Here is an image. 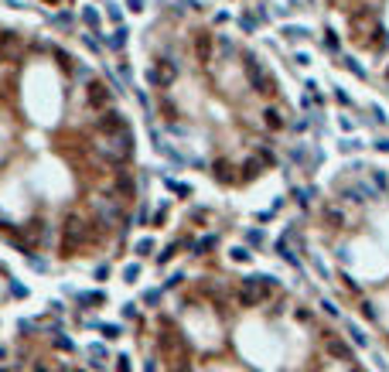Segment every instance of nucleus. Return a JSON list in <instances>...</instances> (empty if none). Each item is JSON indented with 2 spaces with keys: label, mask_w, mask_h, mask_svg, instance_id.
Instances as JSON below:
<instances>
[{
  "label": "nucleus",
  "mask_w": 389,
  "mask_h": 372,
  "mask_svg": "<svg viewBox=\"0 0 389 372\" xmlns=\"http://www.w3.org/2000/svg\"><path fill=\"white\" fill-rule=\"evenodd\" d=\"M99 232L96 222H86L82 216H68L65 218V226H62V242H58V253L68 260V256L78 253V246H86V242H96Z\"/></svg>",
  "instance_id": "f257e3e1"
},
{
  "label": "nucleus",
  "mask_w": 389,
  "mask_h": 372,
  "mask_svg": "<svg viewBox=\"0 0 389 372\" xmlns=\"http://www.w3.org/2000/svg\"><path fill=\"white\" fill-rule=\"evenodd\" d=\"M242 62H246V78H250V86H253L260 96H273V92H276V78L270 76V68L256 58V55H242Z\"/></svg>",
  "instance_id": "f03ea898"
},
{
  "label": "nucleus",
  "mask_w": 389,
  "mask_h": 372,
  "mask_svg": "<svg viewBox=\"0 0 389 372\" xmlns=\"http://www.w3.org/2000/svg\"><path fill=\"white\" fill-rule=\"evenodd\" d=\"M174 78H178V65H174V62H168V58H160L157 65L147 68V82H150L154 89H168Z\"/></svg>",
  "instance_id": "7ed1b4c3"
},
{
  "label": "nucleus",
  "mask_w": 389,
  "mask_h": 372,
  "mask_svg": "<svg viewBox=\"0 0 389 372\" xmlns=\"http://www.w3.org/2000/svg\"><path fill=\"white\" fill-rule=\"evenodd\" d=\"M338 195L355 202V205H362V202H376L379 192H376L372 184H366V181H355V184H338Z\"/></svg>",
  "instance_id": "20e7f679"
},
{
  "label": "nucleus",
  "mask_w": 389,
  "mask_h": 372,
  "mask_svg": "<svg viewBox=\"0 0 389 372\" xmlns=\"http://www.w3.org/2000/svg\"><path fill=\"white\" fill-rule=\"evenodd\" d=\"M110 99H113V92H110V86H106V82L92 78V82L86 86V106H89V110H106V106H110Z\"/></svg>",
  "instance_id": "39448f33"
},
{
  "label": "nucleus",
  "mask_w": 389,
  "mask_h": 372,
  "mask_svg": "<svg viewBox=\"0 0 389 372\" xmlns=\"http://www.w3.org/2000/svg\"><path fill=\"white\" fill-rule=\"evenodd\" d=\"M96 130L99 134H106V137H116V134L126 130V116L116 113V110H102V116L96 120Z\"/></svg>",
  "instance_id": "423d86ee"
},
{
  "label": "nucleus",
  "mask_w": 389,
  "mask_h": 372,
  "mask_svg": "<svg viewBox=\"0 0 389 372\" xmlns=\"http://www.w3.org/2000/svg\"><path fill=\"white\" fill-rule=\"evenodd\" d=\"M194 58H198V65H212V58H215V34L212 31H198L194 34Z\"/></svg>",
  "instance_id": "0eeeda50"
},
{
  "label": "nucleus",
  "mask_w": 389,
  "mask_h": 372,
  "mask_svg": "<svg viewBox=\"0 0 389 372\" xmlns=\"http://www.w3.org/2000/svg\"><path fill=\"white\" fill-rule=\"evenodd\" d=\"M113 195H116V202H126V198L136 195V184H134V174H130V171H116V178H113Z\"/></svg>",
  "instance_id": "6e6552de"
},
{
  "label": "nucleus",
  "mask_w": 389,
  "mask_h": 372,
  "mask_svg": "<svg viewBox=\"0 0 389 372\" xmlns=\"http://www.w3.org/2000/svg\"><path fill=\"white\" fill-rule=\"evenodd\" d=\"M212 178L218 181V184H232L236 181V168L229 164V160H215L212 164Z\"/></svg>",
  "instance_id": "1a4fd4ad"
},
{
  "label": "nucleus",
  "mask_w": 389,
  "mask_h": 372,
  "mask_svg": "<svg viewBox=\"0 0 389 372\" xmlns=\"http://www.w3.org/2000/svg\"><path fill=\"white\" fill-rule=\"evenodd\" d=\"M328 355L331 358H342V362H355V352H352L342 338H328Z\"/></svg>",
  "instance_id": "9d476101"
},
{
  "label": "nucleus",
  "mask_w": 389,
  "mask_h": 372,
  "mask_svg": "<svg viewBox=\"0 0 389 372\" xmlns=\"http://www.w3.org/2000/svg\"><path fill=\"white\" fill-rule=\"evenodd\" d=\"M263 123H266V130L276 134V130H284V126H287V116H284L276 106H266V110H263Z\"/></svg>",
  "instance_id": "9b49d317"
},
{
  "label": "nucleus",
  "mask_w": 389,
  "mask_h": 372,
  "mask_svg": "<svg viewBox=\"0 0 389 372\" xmlns=\"http://www.w3.org/2000/svg\"><path fill=\"white\" fill-rule=\"evenodd\" d=\"M321 216H324V226H328V229H342V226H345V212H342L338 205H324Z\"/></svg>",
  "instance_id": "f8f14e48"
},
{
  "label": "nucleus",
  "mask_w": 389,
  "mask_h": 372,
  "mask_svg": "<svg viewBox=\"0 0 389 372\" xmlns=\"http://www.w3.org/2000/svg\"><path fill=\"white\" fill-rule=\"evenodd\" d=\"M236 304H239V308H256V304H260V294H256V290H250V287H246V284H242V287H236Z\"/></svg>",
  "instance_id": "ddd939ff"
},
{
  "label": "nucleus",
  "mask_w": 389,
  "mask_h": 372,
  "mask_svg": "<svg viewBox=\"0 0 389 372\" xmlns=\"http://www.w3.org/2000/svg\"><path fill=\"white\" fill-rule=\"evenodd\" d=\"M20 48V38L14 31H0V55H14Z\"/></svg>",
  "instance_id": "4468645a"
},
{
  "label": "nucleus",
  "mask_w": 389,
  "mask_h": 372,
  "mask_svg": "<svg viewBox=\"0 0 389 372\" xmlns=\"http://www.w3.org/2000/svg\"><path fill=\"white\" fill-rule=\"evenodd\" d=\"M24 236H28L24 242H28V246H34V242H38L41 236H44V222H41V218H34V222H28V226H24Z\"/></svg>",
  "instance_id": "2eb2a0df"
},
{
  "label": "nucleus",
  "mask_w": 389,
  "mask_h": 372,
  "mask_svg": "<svg viewBox=\"0 0 389 372\" xmlns=\"http://www.w3.org/2000/svg\"><path fill=\"white\" fill-rule=\"evenodd\" d=\"M239 171H242V174H239V181H253V178H260V171H263V164H260L256 157H250V160H246V164H242Z\"/></svg>",
  "instance_id": "dca6fc26"
},
{
  "label": "nucleus",
  "mask_w": 389,
  "mask_h": 372,
  "mask_svg": "<svg viewBox=\"0 0 389 372\" xmlns=\"http://www.w3.org/2000/svg\"><path fill=\"white\" fill-rule=\"evenodd\" d=\"M366 171H369L372 184H376V192H389V178H386V171H379V168H366Z\"/></svg>",
  "instance_id": "f3484780"
},
{
  "label": "nucleus",
  "mask_w": 389,
  "mask_h": 372,
  "mask_svg": "<svg viewBox=\"0 0 389 372\" xmlns=\"http://www.w3.org/2000/svg\"><path fill=\"white\" fill-rule=\"evenodd\" d=\"M276 256H280V260H287L290 266H300V260L294 256V250L287 246V239H280V242H276Z\"/></svg>",
  "instance_id": "a211bd4d"
},
{
  "label": "nucleus",
  "mask_w": 389,
  "mask_h": 372,
  "mask_svg": "<svg viewBox=\"0 0 389 372\" xmlns=\"http://www.w3.org/2000/svg\"><path fill=\"white\" fill-rule=\"evenodd\" d=\"M215 242H218V236H205V239H198L192 250H194V256H205L208 250H215Z\"/></svg>",
  "instance_id": "6ab92c4d"
},
{
  "label": "nucleus",
  "mask_w": 389,
  "mask_h": 372,
  "mask_svg": "<svg viewBox=\"0 0 389 372\" xmlns=\"http://www.w3.org/2000/svg\"><path fill=\"white\" fill-rule=\"evenodd\" d=\"M126 34H130L126 28H116V31H113V38H110V48H113V52H120V48H126Z\"/></svg>",
  "instance_id": "aec40b11"
},
{
  "label": "nucleus",
  "mask_w": 389,
  "mask_h": 372,
  "mask_svg": "<svg viewBox=\"0 0 389 372\" xmlns=\"http://www.w3.org/2000/svg\"><path fill=\"white\" fill-rule=\"evenodd\" d=\"M358 314H362L366 321H379V311H376V304H372V300H362V304H358Z\"/></svg>",
  "instance_id": "412c9836"
},
{
  "label": "nucleus",
  "mask_w": 389,
  "mask_h": 372,
  "mask_svg": "<svg viewBox=\"0 0 389 372\" xmlns=\"http://www.w3.org/2000/svg\"><path fill=\"white\" fill-rule=\"evenodd\" d=\"M324 44H328V52H338V48H342V38L334 34V28H328V31H324Z\"/></svg>",
  "instance_id": "4be33fe9"
},
{
  "label": "nucleus",
  "mask_w": 389,
  "mask_h": 372,
  "mask_svg": "<svg viewBox=\"0 0 389 372\" xmlns=\"http://www.w3.org/2000/svg\"><path fill=\"white\" fill-rule=\"evenodd\" d=\"M342 65H345L348 72H355V76H358V78H366V68H362V65H358V62H355V58H342Z\"/></svg>",
  "instance_id": "5701e85b"
},
{
  "label": "nucleus",
  "mask_w": 389,
  "mask_h": 372,
  "mask_svg": "<svg viewBox=\"0 0 389 372\" xmlns=\"http://www.w3.org/2000/svg\"><path fill=\"white\" fill-rule=\"evenodd\" d=\"M134 250H136V256H147V253H154V239H140V242H136Z\"/></svg>",
  "instance_id": "b1692460"
},
{
  "label": "nucleus",
  "mask_w": 389,
  "mask_h": 372,
  "mask_svg": "<svg viewBox=\"0 0 389 372\" xmlns=\"http://www.w3.org/2000/svg\"><path fill=\"white\" fill-rule=\"evenodd\" d=\"M348 334L355 338V345H369V334L362 332V328H355V324H352V328H348Z\"/></svg>",
  "instance_id": "393cba45"
},
{
  "label": "nucleus",
  "mask_w": 389,
  "mask_h": 372,
  "mask_svg": "<svg viewBox=\"0 0 389 372\" xmlns=\"http://www.w3.org/2000/svg\"><path fill=\"white\" fill-rule=\"evenodd\" d=\"M232 260H236V263H250V260H253V253H250L246 246H239V250H232Z\"/></svg>",
  "instance_id": "a878e982"
},
{
  "label": "nucleus",
  "mask_w": 389,
  "mask_h": 372,
  "mask_svg": "<svg viewBox=\"0 0 389 372\" xmlns=\"http://www.w3.org/2000/svg\"><path fill=\"white\" fill-rule=\"evenodd\" d=\"M168 188H171V192H178L181 198H188V195H192V188H188V184H181V181H168Z\"/></svg>",
  "instance_id": "bb28decb"
},
{
  "label": "nucleus",
  "mask_w": 389,
  "mask_h": 372,
  "mask_svg": "<svg viewBox=\"0 0 389 372\" xmlns=\"http://www.w3.org/2000/svg\"><path fill=\"white\" fill-rule=\"evenodd\" d=\"M284 34H287V38H308L311 31H308V28H284Z\"/></svg>",
  "instance_id": "cd10ccee"
},
{
  "label": "nucleus",
  "mask_w": 389,
  "mask_h": 372,
  "mask_svg": "<svg viewBox=\"0 0 389 372\" xmlns=\"http://www.w3.org/2000/svg\"><path fill=\"white\" fill-rule=\"evenodd\" d=\"M178 253V242H171V246H168V250H164V253L157 256V263H160V266H164V263H168V260H171V256Z\"/></svg>",
  "instance_id": "c85d7f7f"
},
{
  "label": "nucleus",
  "mask_w": 389,
  "mask_h": 372,
  "mask_svg": "<svg viewBox=\"0 0 389 372\" xmlns=\"http://www.w3.org/2000/svg\"><path fill=\"white\" fill-rule=\"evenodd\" d=\"M82 20H86V24H99V14L92 7H86V10H82Z\"/></svg>",
  "instance_id": "c756f323"
},
{
  "label": "nucleus",
  "mask_w": 389,
  "mask_h": 372,
  "mask_svg": "<svg viewBox=\"0 0 389 372\" xmlns=\"http://www.w3.org/2000/svg\"><path fill=\"white\" fill-rule=\"evenodd\" d=\"M106 7H110V10H106V14H110V20H116V24H120V20H123V14H120V7H116V4H106Z\"/></svg>",
  "instance_id": "7c9ffc66"
},
{
  "label": "nucleus",
  "mask_w": 389,
  "mask_h": 372,
  "mask_svg": "<svg viewBox=\"0 0 389 372\" xmlns=\"http://www.w3.org/2000/svg\"><path fill=\"white\" fill-rule=\"evenodd\" d=\"M338 280H342V284H345V287H348V290H355V294H358V284H355V280H352L348 274H342V276H338Z\"/></svg>",
  "instance_id": "2f4dec72"
},
{
  "label": "nucleus",
  "mask_w": 389,
  "mask_h": 372,
  "mask_svg": "<svg viewBox=\"0 0 389 372\" xmlns=\"http://www.w3.org/2000/svg\"><path fill=\"white\" fill-rule=\"evenodd\" d=\"M123 276H126V284H134L136 276H140V266H126V274H123Z\"/></svg>",
  "instance_id": "473e14b6"
},
{
  "label": "nucleus",
  "mask_w": 389,
  "mask_h": 372,
  "mask_svg": "<svg viewBox=\"0 0 389 372\" xmlns=\"http://www.w3.org/2000/svg\"><path fill=\"white\" fill-rule=\"evenodd\" d=\"M246 239H250L253 246H260V242H263V232H260V229H253V232H246Z\"/></svg>",
  "instance_id": "72a5a7b5"
},
{
  "label": "nucleus",
  "mask_w": 389,
  "mask_h": 372,
  "mask_svg": "<svg viewBox=\"0 0 389 372\" xmlns=\"http://www.w3.org/2000/svg\"><path fill=\"white\" fill-rule=\"evenodd\" d=\"M334 99L342 102V106H352V99H348V92H342V89H334Z\"/></svg>",
  "instance_id": "f704fd0d"
},
{
  "label": "nucleus",
  "mask_w": 389,
  "mask_h": 372,
  "mask_svg": "<svg viewBox=\"0 0 389 372\" xmlns=\"http://www.w3.org/2000/svg\"><path fill=\"white\" fill-rule=\"evenodd\" d=\"M273 160H276V157H273L270 150H266V147H263V150H260V164H273Z\"/></svg>",
  "instance_id": "c9c22d12"
},
{
  "label": "nucleus",
  "mask_w": 389,
  "mask_h": 372,
  "mask_svg": "<svg viewBox=\"0 0 389 372\" xmlns=\"http://www.w3.org/2000/svg\"><path fill=\"white\" fill-rule=\"evenodd\" d=\"M181 280H184V276H181V274H171V276H168V284H164V287H168V290H171V287H178V284H181Z\"/></svg>",
  "instance_id": "e433bc0d"
},
{
  "label": "nucleus",
  "mask_w": 389,
  "mask_h": 372,
  "mask_svg": "<svg viewBox=\"0 0 389 372\" xmlns=\"http://www.w3.org/2000/svg\"><path fill=\"white\" fill-rule=\"evenodd\" d=\"M253 28H256V20L250 18V14H246V18H242V31H246V34H250V31H253Z\"/></svg>",
  "instance_id": "4c0bfd02"
},
{
  "label": "nucleus",
  "mask_w": 389,
  "mask_h": 372,
  "mask_svg": "<svg viewBox=\"0 0 389 372\" xmlns=\"http://www.w3.org/2000/svg\"><path fill=\"white\" fill-rule=\"evenodd\" d=\"M102 334H106V338H116L120 328H116V324H106V328H102Z\"/></svg>",
  "instance_id": "58836bf2"
},
{
  "label": "nucleus",
  "mask_w": 389,
  "mask_h": 372,
  "mask_svg": "<svg viewBox=\"0 0 389 372\" xmlns=\"http://www.w3.org/2000/svg\"><path fill=\"white\" fill-rule=\"evenodd\" d=\"M376 150H382V154H389V137H382V140H376Z\"/></svg>",
  "instance_id": "ea45409f"
},
{
  "label": "nucleus",
  "mask_w": 389,
  "mask_h": 372,
  "mask_svg": "<svg viewBox=\"0 0 389 372\" xmlns=\"http://www.w3.org/2000/svg\"><path fill=\"white\" fill-rule=\"evenodd\" d=\"M144 300H147V304H157V300H160V290H150V294H144Z\"/></svg>",
  "instance_id": "a19ab883"
},
{
  "label": "nucleus",
  "mask_w": 389,
  "mask_h": 372,
  "mask_svg": "<svg viewBox=\"0 0 389 372\" xmlns=\"http://www.w3.org/2000/svg\"><path fill=\"white\" fill-rule=\"evenodd\" d=\"M342 150H358V140H342Z\"/></svg>",
  "instance_id": "79ce46f5"
},
{
  "label": "nucleus",
  "mask_w": 389,
  "mask_h": 372,
  "mask_svg": "<svg viewBox=\"0 0 389 372\" xmlns=\"http://www.w3.org/2000/svg\"><path fill=\"white\" fill-rule=\"evenodd\" d=\"M321 308H324V311H328L331 318H338V308H334V304H331V300H324V304H321Z\"/></svg>",
  "instance_id": "37998d69"
},
{
  "label": "nucleus",
  "mask_w": 389,
  "mask_h": 372,
  "mask_svg": "<svg viewBox=\"0 0 389 372\" xmlns=\"http://www.w3.org/2000/svg\"><path fill=\"white\" fill-rule=\"evenodd\" d=\"M34 372H48V366H44V362H34Z\"/></svg>",
  "instance_id": "c03bdc74"
},
{
  "label": "nucleus",
  "mask_w": 389,
  "mask_h": 372,
  "mask_svg": "<svg viewBox=\"0 0 389 372\" xmlns=\"http://www.w3.org/2000/svg\"><path fill=\"white\" fill-rule=\"evenodd\" d=\"M120 372H130V366H126V358H120Z\"/></svg>",
  "instance_id": "a18cd8bd"
},
{
  "label": "nucleus",
  "mask_w": 389,
  "mask_h": 372,
  "mask_svg": "<svg viewBox=\"0 0 389 372\" xmlns=\"http://www.w3.org/2000/svg\"><path fill=\"white\" fill-rule=\"evenodd\" d=\"M386 78H389V65H386Z\"/></svg>",
  "instance_id": "49530a36"
},
{
  "label": "nucleus",
  "mask_w": 389,
  "mask_h": 372,
  "mask_svg": "<svg viewBox=\"0 0 389 372\" xmlns=\"http://www.w3.org/2000/svg\"><path fill=\"white\" fill-rule=\"evenodd\" d=\"M0 372H7V369H0Z\"/></svg>",
  "instance_id": "de8ad7c7"
},
{
  "label": "nucleus",
  "mask_w": 389,
  "mask_h": 372,
  "mask_svg": "<svg viewBox=\"0 0 389 372\" xmlns=\"http://www.w3.org/2000/svg\"><path fill=\"white\" fill-rule=\"evenodd\" d=\"M0 58H4V55H0Z\"/></svg>",
  "instance_id": "09e8293b"
}]
</instances>
